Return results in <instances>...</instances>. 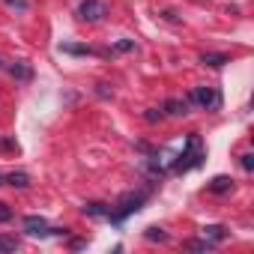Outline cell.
Returning <instances> with one entry per match:
<instances>
[{
  "label": "cell",
  "mask_w": 254,
  "mask_h": 254,
  "mask_svg": "<svg viewBox=\"0 0 254 254\" xmlns=\"http://www.w3.org/2000/svg\"><path fill=\"white\" fill-rule=\"evenodd\" d=\"M200 63H203V66L218 69V66H224V63H227V54H203V57H200Z\"/></svg>",
  "instance_id": "7c38bea8"
},
{
  "label": "cell",
  "mask_w": 254,
  "mask_h": 254,
  "mask_svg": "<svg viewBox=\"0 0 254 254\" xmlns=\"http://www.w3.org/2000/svg\"><path fill=\"white\" fill-rule=\"evenodd\" d=\"M9 6H18V9H27V0H6Z\"/></svg>",
  "instance_id": "44dd1931"
},
{
  "label": "cell",
  "mask_w": 254,
  "mask_h": 254,
  "mask_svg": "<svg viewBox=\"0 0 254 254\" xmlns=\"http://www.w3.org/2000/svg\"><path fill=\"white\" fill-rule=\"evenodd\" d=\"M203 239H209L212 245H215V242H224V239H227V227H221V224H209V227H203Z\"/></svg>",
  "instance_id": "30bf717a"
},
{
  "label": "cell",
  "mask_w": 254,
  "mask_h": 254,
  "mask_svg": "<svg viewBox=\"0 0 254 254\" xmlns=\"http://www.w3.org/2000/svg\"><path fill=\"white\" fill-rule=\"evenodd\" d=\"M84 215H93V218H108L111 215V206H105V203H84Z\"/></svg>",
  "instance_id": "8fae6325"
},
{
  "label": "cell",
  "mask_w": 254,
  "mask_h": 254,
  "mask_svg": "<svg viewBox=\"0 0 254 254\" xmlns=\"http://www.w3.org/2000/svg\"><path fill=\"white\" fill-rule=\"evenodd\" d=\"M147 239L150 242H168V233L162 227H147Z\"/></svg>",
  "instance_id": "5bb4252c"
},
{
  "label": "cell",
  "mask_w": 254,
  "mask_h": 254,
  "mask_svg": "<svg viewBox=\"0 0 254 254\" xmlns=\"http://www.w3.org/2000/svg\"><path fill=\"white\" fill-rule=\"evenodd\" d=\"M200 162H203V144H200V135H189V141H186V147H183V153H180V162L174 165V171L186 174V171L197 168Z\"/></svg>",
  "instance_id": "6da1fadb"
},
{
  "label": "cell",
  "mask_w": 254,
  "mask_h": 254,
  "mask_svg": "<svg viewBox=\"0 0 254 254\" xmlns=\"http://www.w3.org/2000/svg\"><path fill=\"white\" fill-rule=\"evenodd\" d=\"M24 230L30 233V236H51V233H66V227H48V221L42 218V215H27L24 218Z\"/></svg>",
  "instance_id": "277c9868"
},
{
  "label": "cell",
  "mask_w": 254,
  "mask_h": 254,
  "mask_svg": "<svg viewBox=\"0 0 254 254\" xmlns=\"http://www.w3.org/2000/svg\"><path fill=\"white\" fill-rule=\"evenodd\" d=\"M3 183L12 186V189H27V186H30V177H27L24 171H12V174L3 177Z\"/></svg>",
  "instance_id": "ba28073f"
},
{
  "label": "cell",
  "mask_w": 254,
  "mask_h": 254,
  "mask_svg": "<svg viewBox=\"0 0 254 254\" xmlns=\"http://www.w3.org/2000/svg\"><path fill=\"white\" fill-rule=\"evenodd\" d=\"M242 168H245V171H251V168H254V156H251V153H245V156H242Z\"/></svg>",
  "instance_id": "ffe728a7"
},
{
  "label": "cell",
  "mask_w": 254,
  "mask_h": 254,
  "mask_svg": "<svg viewBox=\"0 0 254 254\" xmlns=\"http://www.w3.org/2000/svg\"><path fill=\"white\" fill-rule=\"evenodd\" d=\"M108 15V6L102 3V0H84V3L78 6V18L87 21V24H96Z\"/></svg>",
  "instance_id": "3957f363"
},
{
  "label": "cell",
  "mask_w": 254,
  "mask_h": 254,
  "mask_svg": "<svg viewBox=\"0 0 254 254\" xmlns=\"http://www.w3.org/2000/svg\"><path fill=\"white\" fill-rule=\"evenodd\" d=\"M9 75L18 78V81H30V78H33V69H30L27 60H15V63L9 66Z\"/></svg>",
  "instance_id": "8992f818"
},
{
  "label": "cell",
  "mask_w": 254,
  "mask_h": 254,
  "mask_svg": "<svg viewBox=\"0 0 254 254\" xmlns=\"http://www.w3.org/2000/svg\"><path fill=\"white\" fill-rule=\"evenodd\" d=\"M206 189H209L212 194H227V191H233V180H230V177H215Z\"/></svg>",
  "instance_id": "9c48e42d"
},
{
  "label": "cell",
  "mask_w": 254,
  "mask_h": 254,
  "mask_svg": "<svg viewBox=\"0 0 254 254\" xmlns=\"http://www.w3.org/2000/svg\"><path fill=\"white\" fill-rule=\"evenodd\" d=\"M132 48H135L132 39H120V42H117V51H132Z\"/></svg>",
  "instance_id": "ac0fdd59"
},
{
  "label": "cell",
  "mask_w": 254,
  "mask_h": 254,
  "mask_svg": "<svg viewBox=\"0 0 254 254\" xmlns=\"http://www.w3.org/2000/svg\"><path fill=\"white\" fill-rule=\"evenodd\" d=\"M15 248H18V239H15V236L0 233V251H15Z\"/></svg>",
  "instance_id": "9a60e30c"
},
{
  "label": "cell",
  "mask_w": 254,
  "mask_h": 254,
  "mask_svg": "<svg viewBox=\"0 0 254 254\" xmlns=\"http://www.w3.org/2000/svg\"><path fill=\"white\" fill-rule=\"evenodd\" d=\"M9 218H12V209H9L3 200H0V221H9Z\"/></svg>",
  "instance_id": "e0dca14e"
},
{
  "label": "cell",
  "mask_w": 254,
  "mask_h": 254,
  "mask_svg": "<svg viewBox=\"0 0 254 254\" xmlns=\"http://www.w3.org/2000/svg\"><path fill=\"white\" fill-rule=\"evenodd\" d=\"M63 51H69V54H90V48H84V45H63Z\"/></svg>",
  "instance_id": "2e32d148"
},
{
  "label": "cell",
  "mask_w": 254,
  "mask_h": 254,
  "mask_svg": "<svg viewBox=\"0 0 254 254\" xmlns=\"http://www.w3.org/2000/svg\"><path fill=\"white\" fill-rule=\"evenodd\" d=\"M165 111L171 117H183V114H189V99H168L165 102Z\"/></svg>",
  "instance_id": "52a82bcc"
},
{
  "label": "cell",
  "mask_w": 254,
  "mask_h": 254,
  "mask_svg": "<svg viewBox=\"0 0 254 254\" xmlns=\"http://www.w3.org/2000/svg\"><path fill=\"white\" fill-rule=\"evenodd\" d=\"M186 248H189V251H209V248H212V242H209V239H189V242H186Z\"/></svg>",
  "instance_id": "4fadbf2b"
},
{
  "label": "cell",
  "mask_w": 254,
  "mask_h": 254,
  "mask_svg": "<svg viewBox=\"0 0 254 254\" xmlns=\"http://www.w3.org/2000/svg\"><path fill=\"white\" fill-rule=\"evenodd\" d=\"M144 120H147V123H156V120H162V111H147Z\"/></svg>",
  "instance_id": "d6986e66"
},
{
  "label": "cell",
  "mask_w": 254,
  "mask_h": 254,
  "mask_svg": "<svg viewBox=\"0 0 254 254\" xmlns=\"http://www.w3.org/2000/svg\"><path fill=\"white\" fill-rule=\"evenodd\" d=\"M144 200H147V194H144V191H138V194H126V197L120 200V206H123V209H120V212H111L108 218H114V221H123L126 215H132V212H138Z\"/></svg>",
  "instance_id": "5b68a950"
},
{
  "label": "cell",
  "mask_w": 254,
  "mask_h": 254,
  "mask_svg": "<svg viewBox=\"0 0 254 254\" xmlns=\"http://www.w3.org/2000/svg\"><path fill=\"white\" fill-rule=\"evenodd\" d=\"M0 66H3V63H0Z\"/></svg>",
  "instance_id": "603a6c76"
},
{
  "label": "cell",
  "mask_w": 254,
  "mask_h": 254,
  "mask_svg": "<svg viewBox=\"0 0 254 254\" xmlns=\"http://www.w3.org/2000/svg\"><path fill=\"white\" fill-rule=\"evenodd\" d=\"M189 105H197L203 111H218L221 108V93L215 87H194L189 93Z\"/></svg>",
  "instance_id": "7a4b0ae2"
},
{
  "label": "cell",
  "mask_w": 254,
  "mask_h": 254,
  "mask_svg": "<svg viewBox=\"0 0 254 254\" xmlns=\"http://www.w3.org/2000/svg\"><path fill=\"white\" fill-rule=\"evenodd\" d=\"M0 186H3V174H0Z\"/></svg>",
  "instance_id": "7402d4cb"
}]
</instances>
